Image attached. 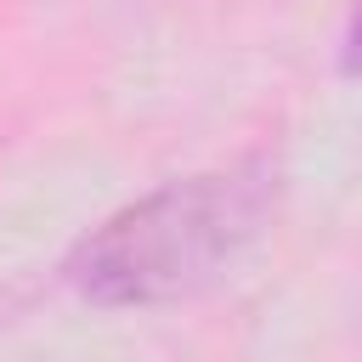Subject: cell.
<instances>
[{
	"label": "cell",
	"mask_w": 362,
	"mask_h": 362,
	"mask_svg": "<svg viewBox=\"0 0 362 362\" xmlns=\"http://www.w3.org/2000/svg\"><path fill=\"white\" fill-rule=\"evenodd\" d=\"M277 204L272 158H243L232 170L170 181L119 215H107L90 238L74 243L62 277L79 300L124 311V305H164L204 288L243 243L260 238Z\"/></svg>",
	"instance_id": "6da1fadb"
},
{
	"label": "cell",
	"mask_w": 362,
	"mask_h": 362,
	"mask_svg": "<svg viewBox=\"0 0 362 362\" xmlns=\"http://www.w3.org/2000/svg\"><path fill=\"white\" fill-rule=\"evenodd\" d=\"M339 68L345 74H362V6L351 11V23H345V40H339Z\"/></svg>",
	"instance_id": "7a4b0ae2"
}]
</instances>
